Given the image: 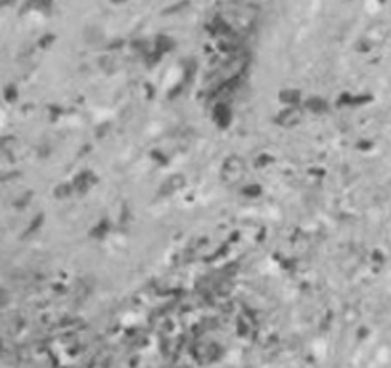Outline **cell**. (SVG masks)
<instances>
[{
	"mask_svg": "<svg viewBox=\"0 0 391 368\" xmlns=\"http://www.w3.org/2000/svg\"><path fill=\"white\" fill-rule=\"evenodd\" d=\"M115 2H121V0H115Z\"/></svg>",
	"mask_w": 391,
	"mask_h": 368,
	"instance_id": "1",
	"label": "cell"
}]
</instances>
